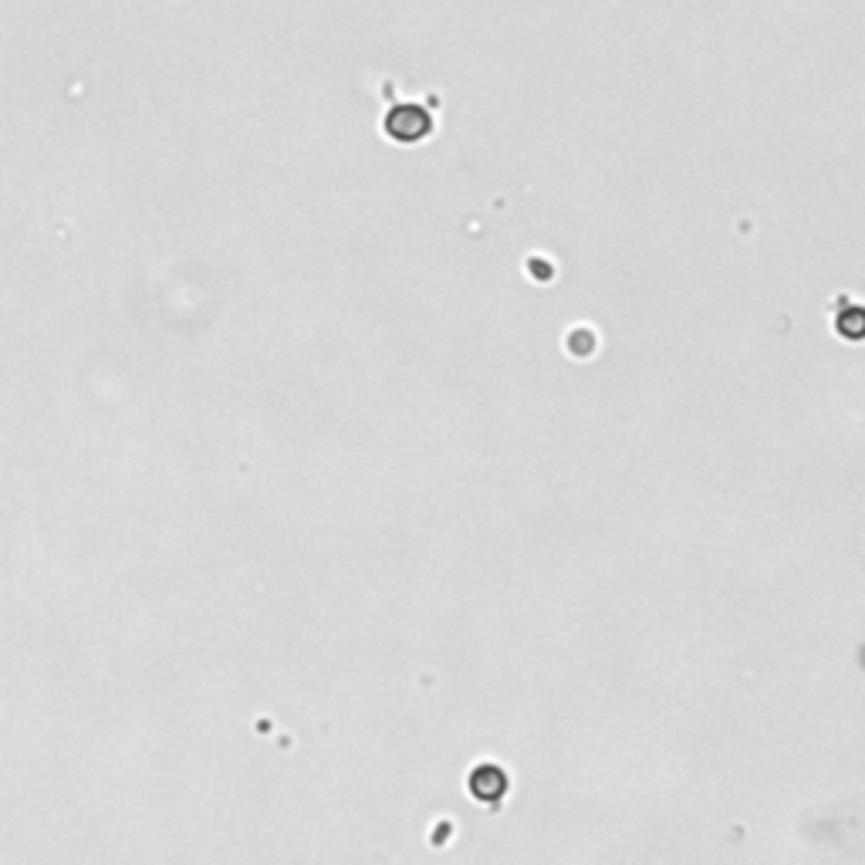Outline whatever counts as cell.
I'll list each match as a JSON object with an SVG mask.
<instances>
[{
    "label": "cell",
    "mask_w": 865,
    "mask_h": 865,
    "mask_svg": "<svg viewBox=\"0 0 865 865\" xmlns=\"http://www.w3.org/2000/svg\"><path fill=\"white\" fill-rule=\"evenodd\" d=\"M386 129H389L393 139H409V142H416V139H423V136L429 132V116L423 113L419 105H403V108H396V113L386 119Z\"/></svg>",
    "instance_id": "6da1fadb"
}]
</instances>
